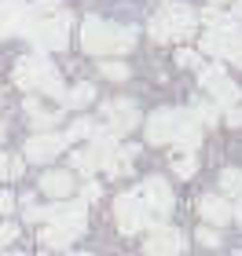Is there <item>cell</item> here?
<instances>
[{"instance_id":"836d02e7","label":"cell","mask_w":242,"mask_h":256,"mask_svg":"<svg viewBox=\"0 0 242 256\" xmlns=\"http://www.w3.org/2000/svg\"><path fill=\"white\" fill-rule=\"evenodd\" d=\"M4 256H22V252H4Z\"/></svg>"},{"instance_id":"9c48e42d","label":"cell","mask_w":242,"mask_h":256,"mask_svg":"<svg viewBox=\"0 0 242 256\" xmlns=\"http://www.w3.org/2000/svg\"><path fill=\"white\" fill-rule=\"evenodd\" d=\"M140 198H143V205H147V212H151V220H158V224H165V216L172 212V202H176V198H172V187L161 176H147L140 187Z\"/></svg>"},{"instance_id":"d4e9b609","label":"cell","mask_w":242,"mask_h":256,"mask_svg":"<svg viewBox=\"0 0 242 256\" xmlns=\"http://www.w3.org/2000/svg\"><path fill=\"white\" fill-rule=\"evenodd\" d=\"M172 172H176V180H191V176H194V154L172 158Z\"/></svg>"},{"instance_id":"7a4b0ae2","label":"cell","mask_w":242,"mask_h":256,"mask_svg":"<svg viewBox=\"0 0 242 256\" xmlns=\"http://www.w3.org/2000/svg\"><path fill=\"white\" fill-rule=\"evenodd\" d=\"M147 143L154 146H172V150H183V154H194L202 146V128L191 121L187 110H172V106H161L147 118Z\"/></svg>"},{"instance_id":"4316f807","label":"cell","mask_w":242,"mask_h":256,"mask_svg":"<svg viewBox=\"0 0 242 256\" xmlns=\"http://www.w3.org/2000/svg\"><path fill=\"white\" fill-rule=\"evenodd\" d=\"M99 198H103V190H99L96 180H88L85 187H81V202H85V205H88V202H99Z\"/></svg>"},{"instance_id":"484cf974","label":"cell","mask_w":242,"mask_h":256,"mask_svg":"<svg viewBox=\"0 0 242 256\" xmlns=\"http://www.w3.org/2000/svg\"><path fill=\"white\" fill-rule=\"evenodd\" d=\"M194 238H198L202 249H216V246H220V230H216V227H198Z\"/></svg>"},{"instance_id":"277c9868","label":"cell","mask_w":242,"mask_h":256,"mask_svg":"<svg viewBox=\"0 0 242 256\" xmlns=\"http://www.w3.org/2000/svg\"><path fill=\"white\" fill-rule=\"evenodd\" d=\"M136 44V30L132 26H114L107 18L88 15L81 22V48L88 55H125Z\"/></svg>"},{"instance_id":"83f0119b","label":"cell","mask_w":242,"mask_h":256,"mask_svg":"<svg viewBox=\"0 0 242 256\" xmlns=\"http://www.w3.org/2000/svg\"><path fill=\"white\" fill-rule=\"evenodd\" d=\"M176 62H180V66H202V59H198L194 52H180V55H176Z\"/></svg>"},{"instance_id":"e0dca14e","label":"cell","mask_w":242,"mask_h":256,"mask_svg":"<svg viewBox=\"0 0 242 256\" xmlns=\"http://www.w3.org/2000/svg\"><path fill=\"white\" fill-rule=\"evenodd\" d=\"M26 118H30V124L33 128H52L55 121H59V110H48V106H41L37 99H26Z\"/></svg>"},{"instance_id":"ac0fdd59","label":"cell","mask_w":242,"mask_h":256,"mask_svg":"<svg viewBox=\"0 0 242 256\" xmlns=\"http://www.w3.org/2000/svg\"><path fill=\"white\" fill-rule=\"evenodd\" d=\"M216 102L213 99H194L191 106H187V114H191V121L198 124V128H209V124H216Z\"/></svg>"},{"instance_id":"ba28073f","label":"cell","mask_w":242,"mask_h":256,"mask_svg":"<svg viewBox=\"0 0 242 256\" xmlns=\"http://www.w3.org/2000/svg\"><path fill=\"white\" fill-rule=\"evenodd\" d=\"M198 80H202V88L213 96L216 106H224V110H231L238 106V99H242V92L231 77L224 74V66L220 62H209V66H198Z\"/></svg>"},{"instance_id":"52a82bcc","label":"cell","mask_w":242,"mask_h":256,"mask_svg":"<svg viewBox=\"0 0 242 256\" xmlns=\"http://www.w3.org/2000/svg\"><path fill=\"white\" fill-rule=\"evenodd\" d=\"M114 220H118L121 234H136V230L154 224L151 212H147V205H143V198H140V190H125V194L114 198Z\"/></svg>"},{"instance_id":"44dd1931","label":"cell","mask_w":242,"mask_h":256,"mask_svg":"<svg viewBox=\"0 0 242 256\" xmlns=\"http://www.w3.org/2000/svg\"><path fill=\"white\" fill-rule=\"evenodd\" d=\"M70 165H74V168L81 172V176H92V172L99 168V158H96V150L88 146V150H77V154L70 158Z\"/></svg>"},{"instance_id":"30bf717a","label":"cell","mask_w":242,"mask_h":256,"mask_svg":"<svg viewBox=\"0 0 242 256\" xmlns=\"http://www.w3.org/2000/svg\"><path fill=\"white\" fill-rule=\"evenodd\" d=\"M143 252L147 256H183V252H187V238L180 234V227L154 224L151 234L143 238Z\"/></svg>"},{"instance_id":"6da1fadb","label":"cell","mask_w":242,"mask_h":256,"mask_svg":"<svg viewBox=\"0 0 242 256\" xmlns=\"http://www.w3.org/2000/svg\"><path fill=\"white\" fill-rule=\"evenodd\" d=\"M19 33H26L37 52H63L70 44V11H63L59 0H41L26 8Z\"/></svg>"},{"instance_id":"cb8c5ba5","label":"cell","mask_w":242,"mask_h":256,"mask_svg":"<svg viewBox=\"0 0 242 256\" xmlns=\"http://www.w3.org/2000/svg\"><path fill=\"white\" fill-rule=\"evenodd\" d=\"M15 176H22V158H8L4 150H0V183L15 180Z\"/></svg>"},{"instance_id":"4dcf8cb0","label":"cell","mask_w":242,"mask_h":256,"mask_svg":"<svg viewBox=\"0 0 242 256\" xmlns=\"http://www.w3.org/2000/svg\"><path fill=\"white\" fill-rule=\"evenodd\" d=\"M231 220H238V227H242V198L231 202Z\"/></svg>"},{"instance_id":"7402d4cb","label":"cell","mask_w":242,"mask_h":256,"mask_svg":"<svg viewBox=\"0 0 242 256\" xmlns=\"http://www.w3.org/2000/svg\"><path fill=\"white\" fill-rule=\"evenodd\" d=\"M92 132H96V121H88V118H77L70 128H66V143H74V139H92Z\"/></svg>"},{"instance_id":"4fadbf2b","label":"cell","mask_w":242,"mask_h":256,"mask_svg":"<svg viewBox=\"0 0 242 256\" xmlns=\"http://www.w3.org/2000/svg\"><path fill=\"white\" fill-rule=\"evenodd\" d=\"M198 216L209 227H224V224H231V202L224 194H202L198 198Z\"/></svg>"},{"instance_id":"9a60e30c","label":"cell","mask_w":242,"mask_h":256,"mask_svg":"<svg viewBox=\"0 0 242 256\" xmlns=\"http://www.w3.org/2000/svg\"><path fill=\"white\" fill-rule=\"evenodd\" d=\"M22 18H26V4H22V0H0V40L11 37V33H19Z\"/></svg>"},{"instance_id":"8992f818","label":"cell","mask_w":242,"mask_h":256,"mask_svg":"<svg viewBox=\"0 0 242 256\" xmlns=\"http://www.w3.org/2000/svg\"><path fill=\"white\" fill-rule=\"evenodd\" d=\"M194 26H198L194 8H187V4H165L161 11H154L147 33H151L158 44H172V40H187L194 33Z\"/></svg>"},{"instance_id":"f1b7e54d","label":"cell","mask_w":242,"mask_h":256,"mask_svg":"<svg viewBox=\"0 0 242 256\" xmlns=\"http://www.w3.org/2000/svg\"><path fill=\"white\" fill-rule=\"evenodd\" d=\"M11 208H15V198H11L8 190H0V216H8Z\"/></svg>"},{"instance_id":"8d00e7d4","label":"cell","mask_w":242,"mask_h":256,"mask_svg":"<svg viewBox=\"0 0 242 256\" xmlns=\"http://www.w3.org/2000/svg\"><path fill=\"white\" fill-rule=\"evenodd\" d=\"M235 256H242V252H235Z\"/></svg>"},{"instance_id":"7c38bea8","label":"cell","mask_w":242,"mask_h":256,"mask_svg":"<svg viewBox=\"0 0 242 256\" xmlns=\"http://www.w3.org/2000/svg\"><path fill=\"white\" fill-rule=\"evenodd\" d=\"M66 150V136L59 132H37L26 139V161H37V165H48Z\"/></svg>"},{"instance_id":"3957f363","label":"cell","mask_w":242,"mask_h":256,"mask_svg":"<svg viewBox=\"0 0 242 256\" xmlns=\"http://www.w3.org/2000/svg\"><path fill=\"white\" fill-rule=\"evenodd\" d=\"M202 22H205V37H202V52L216 55V59L242 66V26L231 15H220V11H202Z\"/></svg>"},{"instance_id":"d6a6232c","label":"cell","mask_w":242,"mask_h":256,"mask_svg":"<svg viewBox=\"0 0 242 256\" xmlns=\"http://www.w3.org/2000/svg\"><path fill=\"white\" fill-rule=\"evenodd\" d=\"M220 4H231V0H209V8H220Z\"/></svg>"},{"instance_id":"e575fe53","label":"cell","mask_w":242,"mask_h":256,"mask_svg":"<svg viewBox=\"0 0 242 256\" xmlns=\"http://www.w3.org/2000/svg\"><path fill=\"white\" fill-rule=\"evenodd\" d=\"M0 139H4V124H0Z\"/></svg>"},{"instance_id":"ffe728a7","label":"cell","mask_w":242,"mask_h":256,"mask_svg":"<svg viewBox=\"0 0 242 256\" xmlns=\"http://www.w3.org/2000/svg\"><path fill=\"white\" fill-rule=\"evenodd\" d=\"M220 194L224 198H242V168H224L220 172Z\"/></svg>"},{"instance_id":"8fae6325","label":"cell","mask_w":242,"mask_h":256,"mask_svg":"<svg viewBox=\"0 0 242 256\" xmlns=\"http://www.w3.org/2000/svg\"><path fill=\"white\" fill-rule=\"evenodd\" d=\"M103 121H107V132L110 136H129L136 124H140V110H136L132 99H110L103 102Z\"/></svg>"},{"instance_id":"1f68e13d","label":"cell","mask_w":242,"mask_h":256,"mask_svg":"<svg viewBox=\"0 0 242 256\" xmlns=\"http://www.w3.org/2000/svg\"><path fill=\"white\" fill-rule=\"evenodd\" d=\"M231 18H235V22H242V0H238V4L231 8Z\"/></svg>"},{"instance_id":"5bb4252c","label":"cell","mask_w":242,"mask_h":256,"mask_svg":"<svg viewBox=\"0 0 242 256\" xmlns=\"http://www.w3.org/2000/svg\"><path fill=\"white\" fill-rule=\"evenodd\" d=\"M41 190L48 198H55V202H63V198L74 194V176L66 168H52V172H44V176H41Z\"/></svg>"},{"instance_id":"d590c367","label":"cell","mask_w":242,"mask_h":256,"mask_svg":"<svg viewBox=\"0 0 242 256\" xmlns=\"http://www.w3.org/2000/svg\"><path fill=\"white\" fill-rule=\"evenodd\" d=\"M77 256H88V252H77Z\"/></svg>"},{"instance_id":"d6986e66","label":"cell","mask_w":242,"mask_h":256,"mask_svg":"<svg viewBox=\"0 0 242 256\" xmlns=\"http://www.w3.org/2000/svg\"><path fill=\"white\" fill-rule=\"evenodd\" d=\"M92 99H96V88H92V84H85V80H81L77 88H70V92L63 96V102H66L70 110H81V106H88Z\"/></svg>"},{"instance_id":"2e32d148","label":"cell","mask_w":242,"mask_h":256,"mask_svg":"<svg viewBox=\"0 0 242 256\" xmlns=\"http://www.w3.org/2000/svg\"><path fill=\"white\" fill-rule=\"evenodd\" d=\"M77 238H81L77 230H74V227H63V224L41 227V246H44V249H70Z\"/></svg>"},{"instance_id":"f546056e","label":"cell","mask_w":242,"mask_h":256,"mask_svg":"<svg viewBox=\"0 0 242 256\" xmlns=\"http://www.w3.org/2000/svg\"><path fill=\"white\" fill-rule=\"evenodd\" d=\"M227 124H231V128H242V106H231V110H227Z\"/></svg>"},{"instance_id":"5b68a950","label":"cell","mask_w":242,"mask_h":256,"mask_svg":"<svg viewBox=\"0 0 242 256\" xmlns=\"http://www.w3.org/2000/svg\"><path fill=\"white\" fill-rule=\"evenodd\" d=\"M15 84L22 92H44V96H52V99H63L66 96L59 70L48 62V55H44V52L22 55V59L15 62Z\"/></svg>"},{"instance_id":"603a6c76","label":"cell","mask_w":242,"mask_h":256,"mask_svg":"<svg viewBox=\"0 0 242 256\" xmlns=\"http://www.w3.org/2000/svg\"><path fill=\"white\" fill-rule=\"evenodd\" d=\"M99 74L107 77V80H129V66L118 62V59H103L99 62Z\"/></svg>"}]
</instances>
